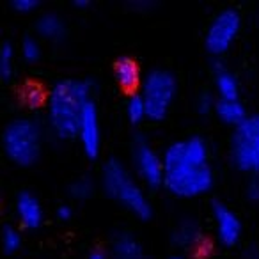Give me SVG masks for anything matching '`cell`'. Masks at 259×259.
Wrapping results in <instances>:
<instances>
[{
	"mask_svg": "<svg viewBox=\"0 0 259 259\" xmlns=\"http://www.w3.org/2000/svg\"><path fill=\"white\" fill-rule=\"evenodd\" d=\"M163 185L172 194L192 197L213 185V170L208 163V142L201 135L174 141L163 149Z\"/></svg>",
	"mask_w": 259,
	"mask_h": 259,
	"instance_id": "cell-1",
	"label": "cell"
},
{
	"mask_svg": "<svg viewBox=\"0 0 259 259\" xmlns=\"http://www.w3.org/2000/svg\"><path fill=\"white\" fill-rule=\"evenodd\" d=\"M91 83L83 78H61L52 83L47 98L48 124L57 137L68 139L78 132L82 108L91 100Z\"/></svg>",
	"mask_w": 259,
	"mask_h": 259,
	"instance_id": "cell-2",
	"label": "cell"
},
{
	"mask_svg": "<svg viewBox=\"0 0 259 259\" xmlns=\"http://www.w3.org/2000/svg\"><path fill=\"white\" fill-rule=\"evenodd\" d=\"M101 185L112 199L128 206L135 215L142 219L151 215V202L148 195L119 158L110 156L108 160H105L101 167Z\"/></svg>",
	"mask_w": 259,
	"mask_h": 259,
	"instance_id": "cell-3",
	"label": "cell"
},
{
	"mask_svg": "<svg viewBox=\"0 0 259 259\" xmlns=\"http://www.w3.org/2000/svg\"><path fill=\"white\" fill-rule=\"evenodd\" d=\"M2 144L11 160L22 165L36 162L41 151V126L32 117H15L6 124Z\"/></svg>",
	"mask_w": 259,
	"mask_h": 259,
	"instance_id": "cell-4",
	"label": "cell"
},
{
	"mask_svg": "<svg viewBox=\"0 0 259 259\" xmlns=\"http://www.w3.org/2000/svg\"><path fill=\"white\" fill-rule=\"evenodd\" d=\"M229 153L238 169L252 172L259 170V112L247 114L243 121L234 126Z\"/></svg>",
	"mask_w": 259,
	"mask_h": 259,
	"instance_id": "cell-5",
	"label": "cell"
},
{
	"mask_svg": "<svg viewBox=\"0 0 259 259\" xmlns=\"http://www.w3.org/2000/svg\"><path fill=\"white\" fill-rule=\"evenodd\" d=\"M178 89L176 76L165 68H151L142 76L141 94L146 101L148 117L162 119L174 100Z\"/></svg>",
	"mask_w": 259,
	"mask_h": 259,
	"instance_id": "cell-6",
	"label": "cell"
},
{
	"mask_svg": "<svg viewBox=\"0 0 259 259\" xmlns=\"http://www.w3.org/2000/svg\"><path fill=\"white\" fill-rule=\"evenodd\" d=\"M241 25V16L234 8H224L209 22L204 45L211 54H222L231 47Z\"/></svg>",
	"mask_w": 259,
	"mask_h": 259,
	"instance_id": "cell-7",
	"label": "cell"
},
{
	"mask_svg": "<svg viewBox=\"0 0 259 259\" xmlns=\"http://www.w3.org/2000/svg\"><path fill=\"white\" fill-rule=\"evenodd\" d=\"M132 160L137 174L148 185L155 187L163 183V160L162 155L146 141L142 135H137L132 146Z\"/></svg>",
	"mask_w": 259,
	"mask_h": 259,
	"instance_id": "cell-8",
	"label": "cell"
},
{
	"mask_svg": "<svg viewBox=\"0 0 259 259\" xmlns=\"http://www.w3.org/2000/svg\"><path fill=\"white\" fill-rule=\"evenodd\" d=\"M76 135L82 142V149L87 156H96L100 151V121H98V110L93 100H89L82 108L78 121V132Z\"/></svg>",
	"mask_w": 259,
	"mask_h": 259,
	"instance_id": "cell-9",
	"label": "cell"
},
{
	"mask_svg": "<svg viewBox=\"0 0 259 259\" xmlns=\"http://www.w3.org/2000/svg\"><path fill=\"white\" fill-rule=\"evenodd\" d=\"M211 211L213 217H215L217 234H219L220 241L226 245H233L240 238L241 233V222L238 219V215L229 206L220 201L211 202Z\"/></svg>",
	"mask_w": 259,
	"mask_h": 259,
	"instance_id": "cell-10",
	"label": "cell"
},
{
	"mask_svg": "<svg viewBox=\"0 0 259 259\" xmlns=\"http://www.w3.org/2000/svg\"><path fill=\"white\" fill-rule=\"evenodd\" d=\"M172 241L178 247H185V248H197L201 250L202 245H208L201 233V226H199L197 220L190 219H181L180 222L174 226L172 231Z\"/></svg>",
	"mask_w": 259,
	"mask_h": 259,
	"instance_id": "cell-11",
	"label": "cell"
},
{
	"mask_svg": "<svg viewBox=\"0 0 259 259\" xmlns=\"http://www.w3.org/2000/svg\"><path fill=\"white\" fill-rule=\"evenodd\" d=\"M16 213L18 219L22 220L23 226L36 227L39 226L43 219V208H41L39 199L30 190H22L16 195Z\"/></svg>",
	"mask_w": 259,
	"mask_h": 259,
	"instance_id": "cell-12",
	"label": "cell"
},
{
	"mask_svg": "<svg viewBox=\"0 0 259 259\" xmlns=\"http://www.w3.org/2000/svg\"><path fill=\"white\" fill-rule=\"evenodd\" d=\"M110 247L114 259H142V247L132 233L126 231L114 233Z\"/></svg>",
	"mask_w": 259,
	"mask_h": 259,
	"instance_id": "cell-13",
	"label": "cell"
},
{
	"mask_svg": "<svg viewBox=\"0 0 259 259\" xmlns=\"http://www.w3.org/2000/svg\"><path fill=\"white\" fill-rule=\"evenodd\" d=\"M215 112L222 121L236 126L247 117V108L240 98H217Z\"/></svg>",
	"mask_w": 259,
	"mask_h": 259,
	"instance_id": "cell-14",
	"label": "cell"
},
{
	"mask_svg": "<svg viewBox=\"0 0 259 259\" xmlns=\"http://www.w3.org/2000/svg\"><path fill=\"white\" fill-rule=\"evenodd\" d=\"M114 75L124 89H134L141 80V71H139L137 62L128 55H122L114 62Z\"/></svg>",
	"mask_w": 259,
	"mask_h": 259,
	"instance_id": "cell-15",
	"label": "cell"
},
{
	"mask_svg": "<svg viewBox=\"0 0 259 259\" xmlns=\"http://www.w3.org/2000/svg\"><path fill=\"white\" fill-rule=\"evenodd\" d=\"M213 69H215V83L217 91H219V98H238L240 83H238V78L234 76V73L229 71L220 62H215Z\"/></svg>",
	"mask_w": 259,
	"mask_h": 259,
	"instance_id": "cell-16",
	"label": "cell"
},
{
	"mask_svg": "<svg viewBox=\"0 0 259 259\" xmlns=\"http://www.w3.org/2000/svg\"><path fill=\"white\" fill-rule=\"evenodd\" d=\"M36 29L41 36L57 39L64 34V20L54 11H45L36 18Z\"/></svg>",
	"mask_w": 259,
	"mask_h": 259,
	"instance_id": "cell-17",
	"label": "cell"
},
{
	"mask_svg": "<svg viewBox=\"0 0 259 259\" xmlns=\"http://www.w3.org/2000/svg\"><path fill=\"white\" fill-rule=\"evenodd\" d=\"M126 115H128L130 121H141L148 115V108H146V101L142 98L141 93H134L130 94L128 100H126Z\"/></svg>",
	"mask_w": 259,
	"mask_h": 259,
	"instance_id": "cell-18",
	"label": "cell"
},
{
	"mask_svg": "<svg viewBox=\"0 0 259 259\" xmlns=\"http://www.w3.org/2000/svg\"><path fill=\"white\" fill-rule=\"evenodd\" d=\"M48 98V94H45V89L41 87V83L37 82H27L22 89V100L25 101V105L36 108L39 105H43V101Z\"/></svg>",
	"mask_w": 259,
	"mask_h": 259,
	"instance_id": "cell-19",
	"label": "cell"
},
{
	"mask_svg": "<svg viewBox=\"0 0 259 259\" xmlns=\"http://www.w3.org/2000/svg\"><path fill=\"white\" fill-rule=\"evenodd\" d=\"M68 192L75 199H85L93 192V180L89 176H80L73 180L68 187Z\"/></svg>",
	"mask_w": 259,
	"mask_h": 259,
	"instance_id": "cell-20",
	"label": "cell"
},
{
	"mask_svg": "<svg viewBox=\"0 0 259 259\" xmlns=\"http://www.w3.org/2000/svg\"><path fill=\"white\" fill-rule=\"evenodd\" d=\"M13 59H15V48L11 41H4L0 47V75L9 76L13 69Z\"/></svg>",
	"mask_w": 259,
	"mask_h": 259,
	"instance_id": "cell-21",
	"label": "cell"
},
{
	"mask_svg": "<svg viewBox=\"0 0 259 259\" xmlns=\"http://www.w3.org/2000/svg\"><path fill=\"white\" fill-rule=\"evenodd\" d=\"M20 241H22L20 231L15 226H11V224H6L4 229H2V245H4L6 250H16L20 247Z\"/></svg>",
	"mask_w": 259,
	"mask_h": 259,
	"instance_id": "cell-22",
	"label": "cell"
},
{
	"mask_svg": "<svg viewBox=\"0 0 259 259\" xmlns=\"http://www.w3.org/2000/svg\"><path fill=\"white\" fill-rule=\"evenodd\" d=\"M22 55L27 59V61H34V59L39 57V52H41V47H39V41L36 39L34 36L27 34V36L22 37Z\"/></svg>",
	"mask_w": 259,
	"mask_h": 259,
	"instance_id": "cell-23",
	"label": "cell"
},
{
	"mask_svg": "<svg viewBox=\"0 0 259 259\" xmlns=\"http://www.w3.org/2000/svg\"><path fill=\"white\" fill-rule=\"evenodd\" d=\"M217 100H213V96L209 93H201L197 96V101H195V107L201 114H208L211 108H215Z\"/></svg>",
	"mask_w": 259,
	"mask_h": 259,
	"instance_id": "cell-24",
	"label": "cell"
},
{
	"mask_svg": "<svg viewBox=\"0 0 259 259\" xmlns=\"http://www.w3.org/2000/svg\"><path fill=\"white\" fill-rule=\"evenodd\" d=\"M247 197L250 199L252 202H259V176H252L247 183Z\"/></svg>",
	"mask_w": 259,
	"mask_h": 259,
	"instance_id": "cell-25",
	"label": "cell"
},
{
	"mask_svg": "<svg viewBox=\"0 0 259 259\" xmlns=\"http://www.w3.org/2000/svg\"><path fill=\"white\" fill-rule=\"evenodd\" d=\"M11 6L18 11H30L37 6V0H13Z\"/></svg>",
	"mask_w": 259,
	"mask_h": 259,
	"instance_id": "cell-26",
	"label": "cell"
},
{
	"mask_svg": "<svg viewBox=\"0 0 259 259\" xmlns=\"http://www.w3.org/2000/svg\"><path fill=\"white\" fill-rule=\"evenodd\" d=\"M71 213H73V208L69 204L57 206V217H61V219H68V217H71Z\"/></svg>",
	"mask_w": 259,
	"mask_h": 259,
	"instance_id": "cell-27",
	"label": "cell"
},
{
	"mask_svg": "<svg viewBox=\"0 0 259 259\" xmlns=\"http://www.w3.org/2000/svg\"><path fill=\"white\" fill-rule=\"evenodd\" d=\"M87 259H107V255H105V252H103V250L96 248V250H91V252H89Z\"/></svg>",
	"mask_w": 259,
	"mask_h": 259,
	"instance_id": "cell-28",
	"label": "cell"
},
{
	"mask_svg": "<svg viewBox=\"0 0 259 259\" xmlns=\"http://www.w3.org/2000/svg\"><path fill=\"white\" fill-rule=\"evenodd\" d=\"M132 6H137L139 9H144V8H148V6H151V2L149 0H135V2H132Z\"/></svg>",
	"mask_w": 259,
	"mask_h": 259,
	"instance_id": "cell-29",
	"label": "cell"
},
{
	"mask_svg": "<svg viewBox=\"0 0 259 259\" xmlns=\"http://www.w3.org/2000/svg\"><path fill=\"white\" fill-rule=\"evenodd\" d=\"M73 4H75V6H87V4H89V0H75Z\"/></svg>",
	"mask_w": 259,
	"mask_h": 259,
	"instance_id": "cell-30",
	"label": "cell"
},
{
	"mask_svg": "<svg viewBox=\"0 0 259 259\" xmlns=\"http://www.w3.org/2000/svg\"><path fill=\"white\" fill-rule=\"evenodd\" d=\"M169 259H185V257H181V255H172V257H169Z\"/></svg>",
	"mask_w": 259,
	"mask_h": 259,
	"instance_id": "cell-31",
	"label": "cell"
}]
</instances>
